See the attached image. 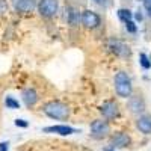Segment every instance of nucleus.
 Wrapping results in <instances>:
<instances>
[{
  "mask_svg": "<svg viewBox=\"0 0 151 151\" xmlns=\"http://www.w3.org/2000/svg\"><path fill=\"white\" fill-rule=\"evenodd\" d=\"M144 12L148 18H151V0H144Z\"/></svg>",
  "mask_w": 151,
  "mask_h": 151,
  "instance_id": "nucleus-20",
  "label": "nucleus"
},
{
  "mask_svg": "<svg viewBox=\"0 0 151 151\" xmlns=\"http://www.w3.org/2000/svg\"><path fill=\"white\" fill-rule=\"evenodd\" d=\"M118 18L122 21V23H125V21H129V20H133V12L129 9V8H121V9H118Z\"/></svg>",
  "mask_w": 151,
  "mask_h": 151,
  "instance_id": "nucleus-15",
  "label": "nucleus"
},
{
  "mask_svg": "<svg viewBox=\"0 0 151 151\" xmlns=\"http://www.w3.org/2000/svg\"><path fill=\"white\" fill-rule=\"evenodd\" d=\"M80 24L88 30H94V29L100 27V24H101V17L92 9H85V11H82Z\"/></svg>",
  "mask_w": 151,
  "mask_h": 151,
  "instance_id": "nucleus-4",
  "label": "nucleus"
},
{
  "mask_svg": "<svg viewBox=\"0 0 151 151\" xmlns=\"http://www.w3.org/2000/svg\"><path fill=\"white\" fill-rule=\"evenodd\" d=\"M8 150H9L8 142H0V151H8Z\"/></svg>",
  "mask_w": 151,
  "mask_h": 151,
  "instance_id": "nucleus-23",
  "label": "nucleus"
},
{
  "mask_svg": "<svg viewBox=\"0 0 151 151\" xmlns=\"http://www.w3.org/2000/svg\"><path fill=\"white\" fill-rule=\"evenodd\" d=\"M139 65L144 70H150L151 68V59H150L148 55H145V53H141L139 55Z\"/></svg>",
  "mask_w": 151,
  "mask_h": 151,
  "instance_id": "nucleus-16",
  "label": "nucleus"
},
{
  "mask_svg": "<svg viewBox=\"0 0 151 151\" xmlns=\"http://www.w3.org/2000/svg\"><path fill=\"white\" fill-rule=\"evenodd\" d=\"M113 85H115V92L121 98H129L133 94V83L130 76L125 71H118L113 77Z\"/></svg>",
  "mask_w": 151,
  "mask_h": 151,
  "instance_id": "nucleus-2",
  "label": "nucleus"
},
{
  "mask_svg": "<svg viewBox=\"0 0 151 151\" xmlns=\"http://www.w3.org/2000/svg\"><path fill=\"white\" fill-rule=\"evenodd\" d=\"M15 125H17V127H23V129H26L27 127V125H29V122L26 121V119H15Z\"/></svg>",
  "mask_w": 151,
  "mask_h": 151,
  "instance_id": "nucleus-22",
  "label": "nucleus"
},
{
  "mask_svg": "<svg viewBox=\"0 0 151 151\" xmlns=\"http://www.w3.org/2000/svg\"><path fill=\"white\" fill-rule=\"evenodd\" d=\"M36 9L42 18H53L59 11V0H40Z\"/></svg>",
  "mask_w": 151,
  "mask_h": 151,
  "instance_id": "nucleus-6",
  "label": "nucleus"
},
{
  "mask_svg": "<svg viewBox=\"0 0 151 151\" xmlns=\"http://www.w3.org/2000/svg\"><path fill=\"white\" fill-rule=\"evenodd\" d=\"M136 129L142 134H151V115H139L136 118Z\"/></svg>",
  "mask_w": 151,
  "mask_h": 151,
  "instance_id": "nucleus-11",
  "label": "nucleus"
},
{
  "mask_svg": "<svg viewBox=\"0 0 151 151\" xmlns=\"http://www.w3.org/2000/svg\"><path fill=\"white\" fill-rule=\"evenodd\" d=\"M8 9H9V5H8L6 0H0V17L5 15L8 12Z\"/></svg>",
  "mask_w": 151,
  "mask_h": 151,
  "instance_id": "nucleus-19",
  "label": "nucleus"
},
{
  "mask_svg": "<svg viewBox=\"0 0 151 151\" xmlns=\"http://www.w3.org/2000/svg\"><path fill=\"white\" fill-rule=\"evenodd\" d=\"M127 107L130 110V113H133V115H142V113L145 112L147 106H145V100L141 94H132L129 97V101H127Z\"/></svg>",
  "mask_w": 151,
  "mask_h": 151,
  "instance_id": "nucleus-8",
  "label": "nucleus"
},
{
  "mask_svg": "<svg viewBox=\"0 0 151 151\" xmlns=\"http://www.w3.org/2000/svg\"><path fill=\"white\" fill-rule=\"evenodd\" d=\"M42 112L45 113L48 118L58 119V121H65L70 116V107H68V104L59 101V100H52V101L45 103L44 107H42Z\"/></svg>",
  "mask_w": 151,
  "mask_h": 151,
  "instance_id": "nucleus-1",
  "label": "nucleus"
},
{
  "mask_svg": "<svg viewBox=\"0 0 151 151\" xmlns=\"http://www.w3.org/2000/svg\"><path fill=\"white\" fill-rule=\"evenodd\" d=\"M100 113L106 121H113L119 116V104L115 100H106V101L100 106Z\"/></svg>",
  "mask_w": 151,
  "mask_h": 151,
  "instance_id": "nucleus-7",
  "label": "nucleus"
},
{
  "mask_svg": "<svg viewBox=\"0 0 151 151\" xmlns=\"http://www.w3.org/2000/svg\"><path fill=\"white\" fill-rule=\"evenodd\" d=\"M94 3H97V5H104L106 3V0H92Z\"/></svg>",
  "mask_w": 151,
  "mask_h": 151,
  "instance_id": "nucleus-24",
  "label": "nucleus"
},
{
  "mask_svg": "<svg viewBox=\"0 0 151 151\" xmlns=\"http://www.w3.org/2000/svg\"><path fill=\"white\" fill-rule=\"evenodd\" d=\"M124 27H125V30H127L129 33H136V32H137V24H136L134 20L125 21V23H124Z\"/></svg>",
  "mask_w": 151,
  "mask_h": 151,
  "instance_id": "nucleus-18",
  "label": "nucleus"
},
{
  "mask_svg": "<svg viewBox=\"0 0 151 151\" xmlns=\"http://www.w3.org/2000/svg\"><path fill=\"white\" fill-rule=\"evenodd\" d=\"M150 59H151V56H150Z\"/></svg>",
  "mask_w": 151,
  "mask_h": 151,
  "instance_id": "nucleus-26",
  "label": "nucleus"
},
{
  "mask_svg": "<svg viewBox=\"0 0 151 151\" xmlns=\"http://www.w3.org/2000/svg\"><path fill=\"white\" fill-rule=\"evenodd\" d=\"M132 144V137L124 133V132H116L110 136V141H109V145L115 150H119V148H125Z\"/></svg>",
  "mask_w": 151,
  "mask_h": 151,
  "instance_id": "nucleus-9",
  "label": "nucleus"
},
{
  "mask_svg": "<svg viewBox=\"0 0 151 151\" xmlns=\"http://www.w3.org/2000/svg\"><path fill=\"white\" fill-rule=\"evenodd\" d=\"M107 48L110 50V53H113L118 58H122V59L130 58V55H132L130 47L125 42H122L121 40H116V38H110L107 41Z\"/></svg>",
  "mask_w": 151,
  "mask_h": 151,
  "instance_id": "nucleus-5",
  "label": "nucleus"
},
{
  "mask_svg": "<svg viewBox=\"0 0 151 151\" xmlns=\"http://www.w3.org/2000/svg\"><path fill=\"white\" fill-rule=\"evenodd\" d=\"M133 18H134V21H136V23H141V21L144 20V14H142V11H141V9H137L136 12H133Z\"/></svg>",
  "mask_w": 151,
  "mask_h": 151,
  "instance_id": "nucleus-21",
  "label": "nucleus"
},
{
  "mask_svg": "<svg viewBox=\"0 0 151 151\" xmlns=\"http://www.w3.org/2000/svg\"><path fill=\"white\" fill-rule=\"evenodd\" d=\"M45 133H56V134H60V136H70V134H74L77 133L74 127H70V125H64V124H59V125H50V127H45L44 129Z\"/></svg>",
  "mask_w": 151,
  "mask_h": 151,
  "instance_id": "nucleus-12",
  "label": "nucleus"
},
{
  "mask_svg": "<svg viewBox=\"0 0 151 151\" xmlns=\"http://www.w3.org/2000/svg\"><path fill=\"white\" fill-rule=\"evenodd\" d=\"M109 133H110V125H109V121H106L104 118L95 119L91 122V137H94V139L101 141L109 136Z\"/></svg>",
  "mask_w": 151,
  "mask_h": 151,
  "instance_id": "nucleus-3",
  "label": "nucleus"
},
{
  "mask_svg": "<svg viewBox=\"0 0 151 151\" xmlns=\"http://www.w3.org/2000/svg\"><path fill=\"white\" fill-rule=\"evenodd\" d=\"M82 12L74 8V6H67V23L70 24V27H77L80 24Z\"/></svg>",
  "mask_w": 151,
  "mask_h": 151,
  "instance_id": "nucleus-13",
  "label": "nucleus"
},
{
  "mask_svg": "<svg viewBox=\"0 0 151 151\" xmlns=\"http://www.w3.org/2000/svg\"><path fill=\"white\" fill-rule=\"evenodd\" d=\"M5 104H6L8 109H20L18 100H15L14 97H11V95H8V97L5 98Z\"/></svg>",
  "mask_w": 151,
  "mask_h": 151,
  "instance_id": "nucleus-17",
  "label": "nucleus"
},
{
  "mask_svg": "<svg viewBox=\"0 0 151 151\" xmlns=\"http://www.w3.org/2000/svg\"><path fill=\"white\" fill-rule=\"evenodd\" d=\"M21 98H23V101L24 104H26L27 107H33L36 103H38V92L33 89V88H26L23 92H21Z\"/></svg>",
  "mask_w": 151,
  "mask_h": 151,
  "instance_id": "nucleus-14",
  "label": "nucleus"
},
{
  "mask_svg": "<svg viewBox=\"0 0 151 151\" xmlns=\"http://www.w3.org/2000/svg\"><path fill=\"white\" fill-rule=\"evenodd\" d=\"M104 151H116V150H115V148H112V147H106Z\"/></svg>",
  "mask_w": 151,
  "mask_h": 151,
  "instance_id": "nucleus-25",
  "label": "nucleus"
},
{
  "mask_svg": "<svg viewBox=\"0 0 151 151\" xmlns=\"http://www.w3.org/2000/svg\"><path fill=\"white\" fill-rule=\"evenodd\" d=\"M12 8L20 14H30L38 8L36 0H11Z\"/></svg>",
  "mask_w": 151,
  "mask_h": 151,
  "instance_id": "nucleus-10",
  "label": "nucleus"
}]
</instances>
